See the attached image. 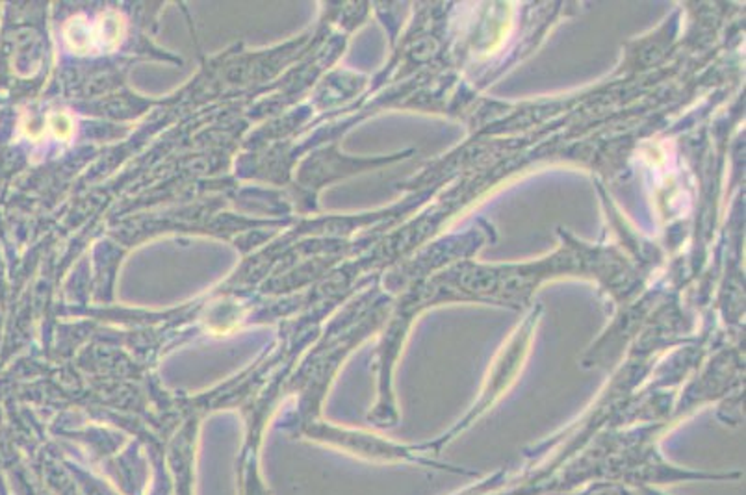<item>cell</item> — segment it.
Returning <instances> with one entry per match:
<instances>
[{
	"mask_svg": "<svg viewBox=\"0 0 746 495\" xmlns=\"http://www.w3.org/2000/svg\"><path fill=\"white\" fill-rule=\"evenodd\" d=\"M47 128L60 141H70L75 134V121L67 112H54L47 117Z\"/></svg>",
	"mask_w": 746,
	"mask_h": 495,
	"instance_id": "3",
	"label": "cell"
},
{
	"mask_svg": "<svg viewBox=\"0 0 746 495\" xmlns=\"http://www.w3.org/2000/svg\"><path fill=\"white\" fill-rule=\"evenodd\" d=\"M63 40H65V45L70 47V51H73L75 54H88L97 49L93 24H89L86 17L82 15L67 21L63 28Z\"/></svg>",
	"mask_w": 746,
	"mask_h": 495,
	"instance_id": "2",
	"label": "cell"
},
{
	"mask_svg": "<svg viewBox=\"0 0 746 495\" xmlns=\"http://www.w3.org/2000/svg\"><path fill=\"white\" fill-rule=\"evenodd\" d=\"M95 30V42L97 49L105 51H114L121 45L125 33H126V21L119 12L108 10L98 17V21L93 24Z\"/></svg>",
	"mask_w": 746,
	"mask_h": 495,
	"instance_id": "1",
	"label": "cell"
}]
</instances>
